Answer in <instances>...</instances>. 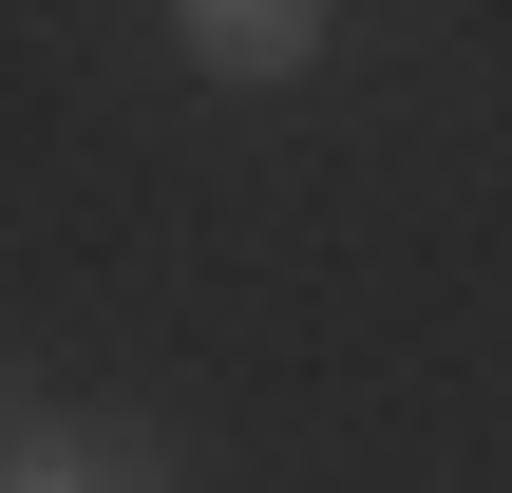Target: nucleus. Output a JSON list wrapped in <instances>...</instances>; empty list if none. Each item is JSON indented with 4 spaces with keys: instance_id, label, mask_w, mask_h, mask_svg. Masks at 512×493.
I'll return each mask as SVG.
<instances>
[{
    "instance_id": "obj_1",
    "label": "nucleus",
    "mask_w": 512,
    "mask_h": 493,
    "mask_svg": "<svg viewBox=\"0 0 512 493\" xmlns=\"http://www.w3.org/2000/svg\"><path fill=\"white\" fill-rule=\"evenodd\" d=\"M0 493H171L152 418H0Z\"/></svg>"
},
{
    "instance_id": "obj_2",
    "label": "nucleus",
    "mask_w": 512,
    "mask_h": 493,
    "mask_svg": "<svg viewBox=\"0 0 512 493\" xmlns=\"http://www.w3.org/2000/svg\"><path fill=\"white\" fill-rule=\"evenodd\" d=\"M323 38H342L323 0H190V19H171V57H190V76H228V95H285V76H323Z\"/></svg>"
}]
</instances>
